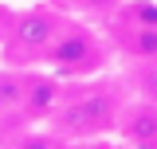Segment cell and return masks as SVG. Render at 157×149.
Returning <instances> with one entry per match:
<instances>
[{
    "instance_id": "cell-6",
    "label": "cell",
    "mask_w": 157,
    "mask_h": 149,
    "mask_svg": "<svg viewBox=\"0 0 157 149\" xmlns=\"http://www.w3.org/2000/svg\"><path fill=\"white\" fill-rule=\"evenodd\" d=\"M110 47L122 51L126 59H157V28L145 24H126V20H110Z\"/></svg>"
},
{
    "instance_id": "cell-4",
    "label": "cell",
    "mask_w": 157,
    "mask_h": 149,
    "mask_svg": "<svg viewBox=\"0 0 157 149\" xmlns=\"http://www.w3.org/2000/svg\"><path fill=\"white\" fill-rule=\"evenodd\" d=\"M63 94H67V82L59 74H51L47 67H28V86H24V110H20V118L28 126H43L59 110Z\"/></svg>"
},
{
    "instance_id": "cell-8",
    "label": "cell",
    "mask_w": 157,
    "mask_h": 149,
    "mask_svg": "<svg viewBox=\"0 0 157 149\" xmlns=\"http://www.w3.org/2000/svg\"><path fill=\"white\" fill-rule=\"evenodd\" d=\"M71 141L67 137H59L51 126H32V130H24L12 141V149H67Z\"/></svg>"
},
{
    "instance_id": "cell-10",
    "label": "cell",
    "mask_w": 157,
    "mask_h": 149,
    "mask_svg": "<svg viewBox=\"0 0 157 149\" xmlns=\"http://www.w3.org/2000/svg\"><path fill=\"white\" fill-rule=\"evenodd\" d=\"M71 4L82 8V12H94V16H114L126 0H71Z\"/></svg>"
},
{
    "instance_id": "cell-5",
    "label": "cell",
    "mask_w": 157,
    "mask_h": 149,
    "mask_svg": "<svg viewBox=\"0 0 157 149\" xmlns=\"http://www.w3.org/2000/svg\"><path fill=\"white\" fill-rule=\"evenodd\" d=\"M130 149H157V102L153 98H130L118 118V133Z\"/></svg>"
},
{
    "instance_id": "cell-9",
    "label": "cell",
    "mask_w": 157,
    "mask_h": 149,
    "mask_svg": "<svg viewBox=\"0 0 157 149\" xmlns=\"http://www.w3.org/2000/svg\"><path fill=\"white\" fill-rule=\"evenodd\" d=\"M134 86L141 98L157 102V59H137L134 63Z\"/></svg>"
},
{
    "instance_id": "cell-2",
    "label": "cell",
    "mask_w": 157,
    "mask_h": 149,
    "mask_svg": "<svg viewBox=\"0 0 157 149\" xmlns=\"http://www.w3.org/2000/svg\"><path fill=\"white\" fill-rule=\"evenodd\" d=\"M67 8H59L55 0H28L12 8L8 32L0 39V63L12 67H39L51 39L59 36V28L67 24Z\"/></svg>"
},
{
    "instance_id": "cell-1",
    "label": "cell",
    "mask_w": 157,
    "mask_h": 149,
    "mask_svg": "<svg viewBox=\"0 0 157 149\" xmlns=\"http://www.w3.org/2000/svg\"><path fill=\"white\" fill-rule=\"evenodd\" d=\"M122 106H126V98L114 86H106L98 74V78H82V82H67L59 110L43 126H51L67 141H102V137L118 133Z\"/></svg>"
},
{
    "instance_id": "cell-3",
    "label": "cell",
    "mask_w": 157,
    "mask_h": 149,
    "mask_svg": "<svg viewBox=\"0 0 157 149\" xmlns=\"http://www.w3.org/2000/svg\"><path fill=\"white\" fill-rule=\"evenodd\" d=\"M110 55H114V47H110V39L98 28H90L86 20L67 16V24L51 39V47H47V55H43L39 67L59 74L63 82H82V78H98L106 71Z\"/></svg>"
},
{
    "instance_id": "cell-7",
    "label": "cell",
    "mask_w": 157,
    "mask_h": 149,
    "mask_svg": "<svg viewBox=\"0 0 157 149\" xmlns=\"http://www.w3.org/2000/svg\"><path fill=\"white\" fill-rule=\"evenodd\" d=\"M24 86H28V67L0 63V118L24 110Z\"/></svg>"
}]
</instances>
